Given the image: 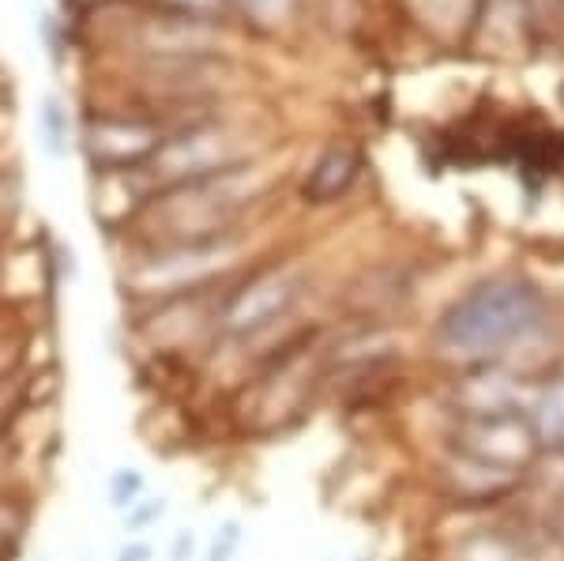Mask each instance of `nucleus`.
<instances>
[{
	"instance_id": "obj_1",
	"label": "nucleus",
	"mask_w": 564,
	"mask_h": 561,
	"mask_svg": "<svg viewBox=\"0 0 564 561\" xmlns=\"http://www.w3.org/2000/svg\"><path fill=\"white\" fill-rule=\"evenodd\" d=\"M542 324V298L516 279H494L467 291L436 324L441 355L459 362H489Z\"/></svg>"
},
{
	"instance_id": "obj_9",
	"label": "nucleus",
	"mask_w": 564,
	"mask_h": 561,
	"mask_svg": "<svg viewBox=\"0 0 564 561\" xmlns=\"http://www.w3.org/2000/svg\"><path fill=\"white\" fill-rule=\"evenodd\" d=\"M241 539H245V531H241L238 520L218 524V531L212 536V542H207V550H204V558H199V561H234V558H238V550H241Z\"/></svg>"
},
{
	"instance_id": "obj_6",
	"label": "nucleus",
	"mask_w": 564,
	"mask_h": 561,
	"mask_svg": "<svg viewBox=\"0 0 564 561\" xmlns=\"http://www.w3.org/2000/svg\"><path fill=\"white\" fill-rule=\"evenodd\" d=\"M527 422H531L539 449H564V377L534 392L531 407H527Z\"/></svg>"
},
{
	"instance_id": "obj_8",
	"label": "nucleus",
	"mask_w": 564,
	"mask_h": 561,
	"mask_svg": "<svg viewBox=\"0 0 564 561\" xmlns=\"http://www.w3.org/2000/svg\"><path fill=\"white\" fill-rule=\"evenodd\" d=\"M459 561H523V547H516L508 536H475L459 547Z\"/></svg>"
},
{
	"instance_id": "obj_13",
	"label": "nucleus",
	"mask_w": 564,
	"mask_h": 561,
	"mask_svg": "<svg viewBox=\"0 0 564 561\" xmlns=\"http://www.w3.org/2000/svg\"><path fill=\"white\" fill-rule=\"evenodd\" d=\"M196 550V536L193 531H181V536L174 539V554H170V561H188Z\"/></svg>"
},
{
	"instance_id": "obj_5",
	"label": "nucleus",
	"mask_w": 564,
	"mask_h": 561,
	"mask_svg": "<svg viewBox=\"0 0 564 561\" xmlns=\"http://www.w3.org/2000/svg\"><path fill=\"white\" fill-rule=\"evenodd\" d=\"M358 155H354L350 148H332L324 151L321 159H316V166L308 170L305 177V201L308 204H332L339 201L343 193L354 185V177H358Z\"/></svg>"
},
{
	"instance_id": "obj_12",
	"label": "nucleus",
	"mask_w": 564,
	"mask_h": 561,
	"mask_svg": "<svg viewBox=\"0 0 564 561\" xmlns=\"http://www.w3.org/2000/svg\"><path fill=\"white\" fill-rule=\"evenodd\" d=\"M117 561H154V547L148 539H129L117 550Z\"/></svg>"
},
{
	"instance_id": "obj_4",
	"label": "nucleus",
	"mask_w": 564,
	"mask_h": 561,
	"mask_svg": "<svg viewBox=\"0 0 564 561\" xmlns=\"http://www.w3.org/2000/svg\"><path fill=\"white\" fill-rule=\"evenodd\" d=\"M441 475H444L448 494L456 497V501H467V505L494 501V497L508 494L516 483H520V475L516 472H505V467H494V464L475 460V456H463V452H456V456L441 467Z\"/></svg>"
},
{
	"instance_id": "obj_11",
	"label": "nucleus",
	"mask_w": 564,
	"mask_h": 561,
	"mask_svg": "<svg viewBox=\"0 0 564 561\" xmlns=\"http://www.w3.org/2000/svg\"><path fill=\"white\" fill-rule=\"evenodd\" d=\"M42 121H45V136H50V151L53 155H61V148H65V129H61V114H57V106H45V114H42Z\"/></svg>"
},
{
	"instance_id": "obj_2",
	"label": "nucleus",
	"mask_w": 564,
	"mask_h": 561,
	"mask_svg": "<svg viewBox=\"0 0 564 561\" xmlns=\"http://www.w3.org/2000/svg\"><path fill=\"white\" fill-rule=\"evenodd\" d=\"M456 452L486 460L494 467L523 475V467L534 460L539 441L531 433L523 411H486V414H459Z\"/></svg>"
},
{
	"instance_id": "obj_3",
	"label": "nucleus",
	"mask_w": 564,
	"mask_h": 561,
	"mask_svg": "<svg viewBox=\"0 0 564 561\" xmlns=\"http://www.w3.org/2000/svg\"><path fill=\"white\" fill-rule=\"evenodd\" d=\"M302 283L286 271H268V276L252 279L245 291L230 298V305L218 316V328L226 339H252L263 336L271 324H279L282 316L294 310Z\"/></svg>"
},
{
	"instance_id": "obj_10",
	"label": "nucleus",
	"mask_w": 564,
	"mask_h": 561,
	"mask_svg": "<svg viewBox=\"0 0 564 561\" xmlns=\"http://www.w3.org/2000/svg\"><path fill=\"white\" fill-rule=\"evenodd\" d=\"M162 517H166V497H140V501L124 513V531L140 536V531H148L151 524H159Z\"/></svg>"
},
{
	"instance_id": "obj_7",
	"label": "nucleus",
	"mask_w": 564,
	"mask_h": 561,
	"mask_svg": "<svg viewBox=\"0 0 564 561\" xmlns=\"http://www.w3.org/2000/svg\"><path fill=\"white\" fill-rule=\"evenodd\" d=\"M106 497H109V509H117L124 517L140 497H148V478H143V472H135V467H117L106 483Z\"/></svg>"
}]
</instances>
